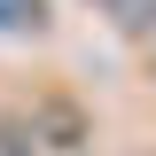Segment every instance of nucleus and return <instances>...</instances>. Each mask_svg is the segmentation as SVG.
Segmentation results:
<instances>
[{
  "label": "nucleus",
  "instance_id": "obj_1",
  "mask_svg": "<svg viewBox=\"0 0 156 156\" xmlns=\"http://www.w3.org/2000/svg\"><path fill=\"white\" fill-rule=\"evenodd\" d=\"M101 8H117V23H148V8H156V0H101Z\"/></svg>",
  "mask_w": 156,
  "mask_h": 156
},
{
  "label": "nucleus",
  "instance_id": "obj_2",
  "mask_svg": "<svg viewBox=\"0 0 156 156\" xmlns=\"http://www.w3.org/2000/svg\"><path fill=\"white\" fill-rule=\"evenodd\" d=\"M0 156H31V140L23 133H0Z\"/></svg>",
  "mask_w": 156,
  "mask_h": 156
},
{
  "label": "nucleus",
  "instance_id": "obj_3",
  "mask_svg": "<svg viewBox=\"0 0 156 156\" xmlns=\"http://www.w3.org/2000/svg\"><path fill=\"white\" fill-rule=\"evenodd\" d=\"M148 78H156V62H148Z\"/></svg>",
  "mask_w": 156,
  "mask_h": 156
}]
</instances>
